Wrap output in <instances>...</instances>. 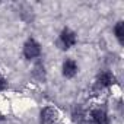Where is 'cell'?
<instances>
[{
	"mask_svg": "<svg viewBox=\"0 0 124 124\" xmlns=\"http://www.w3.org/2000/svg\"><path fill=\"white\" fill-rule=\"evenodd\" d=\"M75 44H76V34L73 31H70L69 28H64L63 31H61V34H60L58 45H61L63 50H69Z\"/></svg>",
	"mask_w": 124,
	"mask_h": 124,
	"instance_id": "obj_1",
	"label": "cell"
},
{
	"mask_svg": "<svg viewBox=\"0 0 124 124\" xmlns=\"http://www.w3.org/2000/svg\"><path fill=\"white\" fill-rule=\"evenodd\" d=\"M39 54H41V45L35 39H28L23 44V55H25V58L32 60V58H37Z\"/></svg>",
	"mask_w": 124,
	"mask_h": 124,
	"instance_id": "obj_2",
	"label": "cell"
},
{
	"mask_svg": "<svg viewBox=\"0 0 124 124\" xmlns=\"http://www.w3.org/2000/svg\"><path fill=\"white\" fill-rule=\"evenodd\" d=\"M114 83H115V76L111 72H104V73H101L98 76L96 83H95V88L102 91L104 88H108V86H111Z\"/></svg>",
	"mask_w": 124,
	"mask_h": 124,
	"instance_id": "obj_3",
	"label": "cell"
},
{
	"mask_svg": "<svg viewBox=\"0 0 124 124\" xmlns=\"http://www.w3.org/2000/svg\"><path fill=\"white\" fill-rule=\"evenodd\" d=\"M57 120V111L51 107H45L39 114V123L41 124H53Z\"/></svg>",
	"mask_w": 124,
	"mask_h": 124,
	"instance_id": "obj_4",
	"label": "cell"
},
{
	"mask_svg": "<svg viewBox=\"0 0 124 124\" xmlns=\"http://www.w3.org/2000/svg\"><path fill=\"white\" fill-rule=\"evenodd\" d=\"M91 117L95 124H109V118H108V114L105 112V109L96 108L91 112Z\"/></svg>",
	"mask_w": 124,
	"mask_h": 124,
	"instance_id": "obj_5",
	"label": "cell"
},
{
	"mask_svg": "<svg viewBox=\"0 0 124 124\" xmlns=\"http://www.w3.org/2000/svg\"><path fill=\"white\" fill-rule=\"evenodd\" d=\"M78 73V64L75 60H66L63 63V76L66 78H73Z\"/></svg>",
	"mask_w": 124,
	"mask_h": 124,
	"instance_id": "obj_6",
	"label": "cell"
},
{
	"mask_svg": "<svg viewBox=\"0 0 124 124\" xmlns=\"http://www.w3.org/2000/svg\"><path fill=\"white\" fill-rule=\"evenodd\" d=\"M32 75H34V78H35L38 82H44V80H45V69H44V64L41 63V61H38V63L34 66Z\"/></svg>",
	"mask_w": 124,
	"mask_h": 124,
	"instance_id": "obj_7",
	"label": "cell"
},
{
	"mask_svg": "<svg viewBox=\"0 0 124 124\" xmlns=\"http://www.w3.org/2000/svg\"><path fill=\"white\" fill-rule=\"evenodd\" d=\"M73 120L78 123V124H85L86 121V114L82 108H75L73 111Z\"/></svg>",
	"mask_w": 124,
	"mask_h": 124,
	"instance_id": "obj_8",
	"label": "cell"
},
{
	"mask_svg": "<svg viewBox=\"0 0 124 124\" xmlns=\"http://www.w3.org/2000/svg\"><path fill=\"white\" fill-rule=\"evenodd\" d=\"M114 32H115V37H117V39L120 41V44H123V39H124V25H123L121 21L117 22V25H115V28H114Z\"/></svg>",
	"mask_w": 124,
	"mask_h": 124,
	"instance_id": "obj_9",
	"label": "cell"
},
{
	"mask_svg": "<svg viewBox=\"0 0 124 124\" xmlns=\"http://www.w3.org/2000/svg\"><path fill=\"white\" fill-rule=\"evenodd\" d=\"M6 86H8V82H6V79L0 75V91H5L6 89Z\"/></svg>",
	"mask_w": 124,
	"mask_h": 124,
	"instance_id": "obj_10",
	"label": "cell"
},
{
	"mask_svg": "<svg viewBox=\"0 0 124 124\" xmlns=\"http://www.w3.org/2000/svg\"><path fill=\"white\" fill-rule=\"evenodd\" d=\"M0 124H5V118L2 115H0Z\"/></svg>",
	"mask_w": 124,
	"mask_h": 124,
	"instance_id": "obj_11",
	"label": "cell"
}]
</instances>
